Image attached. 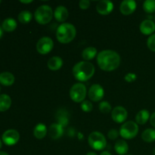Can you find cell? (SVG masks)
Instances as JSON below:
<instances>
[{
    "label": "cell",
    "mask_w": 155,
    "mask_h": 155,
    "mask_svg": "<svg viewBox=\"0 0 155 155\" xmlns=\"http://www.w3.org/2000/svg\"><path fill=\"white\" fill-rule=\"evenodd\" d=\"M0 155H9L8 153L4 152V151H0Z\"/></svg>",
    "instance_id": "cell-39"
},
{
    "label": "cell",
    "mask_w": 155,
    "mask_h": 155,
    "mask_svg": "<svg viewBox=\"0 0 155 155\" xmlns=\"http://www.w3.org/2000/svg\"><path fill=\"white\" fill-rule=\"evenodd\" d=\"M54 15L52 8L49 5H42L36 10L34 14L35 20L36 22L42 25L48 24L51 21Z\"/></svg>",
    "instance_id": "cell-4"
},
{
    "label": "cell",
    "mask_w": 155,
    "mask_h": 155,
    "mask_svg": "<svg viewBox=\"0 0 155 155\" xmlns=\"http://www.w3.org/2000/svg\"><path fill=\"white\" fill-rule=\"evenodd\" d=\"M150 124H151V125L153 127L155 128V112L153 113L151 115V117H150Z\"/></svg>",
    "instance_id": "cell-35"
},
{
    "label": "cell",
    "mask_w": 155,
    "mask_h": 155,
    "mask_svg": "<svg viewBox=\"0 0 155 155\" xmlns=\"http://www.w3.org/2000/svg\"><path fill=\"white\" fill-rule=\"evenodd\" d=\"M95 67L89 61H80L76 64L72 70L73 75L76 80L80 82L89 80L95 74Z\"/></svg>",
    "instance_id": "cell-2"
},
{
    "label": "cell",
    "mask_w": 155,
    "mask_h": 155,
    "mask_svg": "<svg viewBox=\"0 0 155 155\" xmlns=\"http://www.w3.org/2000/svg\"><path fill=\"white\" fill-rule=\"evenodd\" d=\"M100 155H111V154L110 152H108V151H103L102 153H101Z\"/></svg>",
    "instance_id": "cell-37"
},
{
    "label": "cell",
    "mask_w": 155,
    "mask_h": 155,
    "mask_svg": "<svg viewBox=\"0 0 155 155\" xmlns=\"http://www.w3.org/2000/svg\"><path fill=\"white\" fill-rule=\"evenodd\" d=\"M119 135L120 132H118L116 130H114V129L113 130H110L108 132V133H107V136H108V138L110 140H115V139H117L118 138V136H119Z\"/></svg>",
    "instance_id": "cell-32"
},
{
    "label": "cell",
    "mask_w": 155,
    "mask_h": 155,
    "mask_svg": "<svg viewBox=\"0 0 155 155\" xmlns=\"http://www.w3.org/2000/svg\"><path fill=\"white\" fill-rule=\"evenodd\" d=\"M21 3H24V4H29V3H31V2H33V1H32V0H28V1H23V0H21Z\"/></svg>",
    "instance_id": "cell-36"
},
{
    "label": "cell",
    "mask_w": 155,
    "mask_h": 155,
    "mask_svg": "<svg viewBox=\"0 0 155 155\" xmlns=\"http://www.w3.org/2000/svg\"><path fill=\"white\" fill-rule=\"evenodd\" d=\"M114 4L109 0H101L96 5V11L101 15H107L113 11Z\"/></svg>",
    "instance_id": "cell-12"
},
{
    "label": "cell",
    "mask_w": 155,
    "mask_h": 155,
    "mask_svg": "<svg viewBox=\"0 0 155 155\" xmlns=\"http://www.w3.org/2000/svg\"><path fill=\"white\" fill-rule=\"evenodd\" d=\"M139 29L144 35H151L155 31V24L151 20H145L141 23Z\"/></svg>",
    "instance_id": "cell-15"
},
{
    "label": "cell",
    "mask_w": 155,
    "mask_h": 155,
    "mask_svg": "<svg viewBox=\"0 0 155 155\" xmlns=\"http://www.w3.org/2000/svg\"><path fill=\"white\" fill-rule=\"evenodd\" d=\"M18 21L23 24H27L31 21L32 18H33V15L30 11H22L18 15Z\"/></svg>",
    "instance_id": "cell-27"
},
{
    "label": "cell",
    "mask_w": 155,
    "mask_h": 155,
    "mask_svg": "<svg viewBox=\"0 0 155 155\" xmlns=\"http://www.w3.org/2000/svg\"><path fill=\"white\" fill-rule=\"evenodd\" d=\"M142 139L145 142H153L155 141V130L154 129H147L142 133Z\"/></svg>",
    "instance_id": "cell-26"
},
{
    "label": "cell",
    "mask_w": 155,
    "mask_h": 155,
    "mask_svg": "<svg viewBox=\"0 0 155 155\" xmlns=\"http://www.w3.org/2000/svg\"><path fill=\"white\" fill-rule=\"evenodd\" d=\"M86 87L83 83H76L70 90V97L71 99L77 103L83 102L86 96Z\"/></svg>",
    "instance_id": "cell-7"
},
{
    "label": "cell",
    "mask_w": 155,
    "mask_h": 155,
    "mask_svg": "<svg viewBox=\"0 0 155 155\" xmlns=\"http://www.w3.org/2000/svg\"><path fill=\"white\" fill-rule=\"evenodd\" d=\"M0 3H1V0H0Z\"/></svg>",
    "instance_id": "cell-43"
},
{
    "label": "cell",
    "mask_w": 155,
    "mask_h": 155,
    "mask_svg": "<svg viewBox=\"0 0 155 155\" xmlns=\"http://www.w3.org/2000/svg\"><path fill=\"white\" fill-rule=\"evenodd\" d=\"M153 154L155 155V148L153 149Z\"/></svg>",
    "instance_id": "cell-41"
},
{
    "label": "cell",
    "mask_w": 155,
    "mask_h": 155,
    "mask_svg": "<svg viewBox=\"0 0 155 155\" xmlns=\"http://www.w3.org/2000/svg\"><path fill=\"white\" fill-rule=\"evenodd\" d=\"M12 105V99L6 94L0 95V111L4 112L8 110Z\"/></svg>",
    "instance_id": "cell-22"
},
{
    "label": "cell",
    "mask_w": 155,
    "mask_h": 155,
    "mask_svg": "<svg viewBox=\"0 0 155 155\" xmlns=\"http://www.w3.org/2000/svg\"><path fill=\"white\" fill-rule=\"evenodd\" d=\"M77 35L75 27L70 23H63L58 26L56 31L58 41L62 44H67L74 40Z\"/></svg>",
    "instance_id": "cell-3"
},
{
    "label": "cell",
    "mask_w": 155,
    "mask_h": 155,
    "mask_svg": "<svg viewBox=\"0 0 155 155\" xmlns=\"http://www.w3.org/2000/svg\"><path fill=\"white\" fill-rule=\"evenodd\" d=\"M128 117V112L125 107L122 106H117L112 110L111 117L114 122L117 124L125 122Z\"/></svg>",
    "instance_id": "cell-11"
},
{
    "label": "cell",
    "mask_w": 155,
    "mask_h": 155,
    "mask_svg": "<svg viewBox=\"0 0 155 155\" xmlns=\"http://www.w3.org/2000/svg\"><path fill=\"white\" fill-rule=\"evenodd\" d=\"M81 109L84 112H90L93 109V105H92V104L89 101L84 100L81 103Z\"/></svg>",
    "instance_id": "cell-30"
},
{
    "label": "cell",
    "mask_w": 155,
    "mask_h": 155,
    "mask_svg": "<svg viewBox=\"0 0 155 155\" xmlns=\"http://www.w3.org/2000/svg\"><path fill=\"white\" fill-rule=\"evenodd\" d=\"M98 107H99L100 111L103 114H108L112 109L111 105L110 104V103L107 102V101H101V102L99 104Z\"/></svg>",
    "instance_id": "cell-29"
},
{
    "label": "cell",
    "mask_w": 155,
    "mask_h": 155,
    "mask_svg": "<svg viewBox=\"0 0 155 155\" xmlns=\"http://www.w3.org/2000/svg\"><path fill=\"white\" fill-rule=\"evenodd\" d=\"M136 78H137V76H136V74H135L134 73H128V74L125 76V77H124L126 81L128 82V83L134 82L135 80H136Z\"/></svg>",
    "instance_id": "cell-33"
},
{
    "label": "cell",
    "mask_w": 155,
    "mask_h": 155,
    "mask_svg": "<svg viewBox=\"0 0 155 155\" xmlns=\"http://www.w3.org/2000/svg\"><path fill=\"white\" fill-rule=\"evenodd\" d=\"M79 6L81 9L86 10V9L89 8V6H90V2L89 0H81L79 2Z\"/></svg>",
    "instance_id": "cell-34"
},
{
    "label": "cell",
    "mask_w": 155,
    "mask_h": 155,
    "mask_svg": "<svg viewBox=\"0 0 155 155\" xmlns=\"http://www.w3.org/2000/svg\"><path fill=\"white\" fill-rule=\"evenodd\" d=\"M48 135L54 140L60 139L64 134V127L58 124H52L48 130Z\"/></svg>",
    "instance_id": "cell-14"
},
{
    "label": "cell",
    "mask_w": 155,
    "mask_h": 155,
    "mask_svg": "<svg viewBox=\"0 0 155 155\" xmlns=\"http://www.w3.org/2000/svg\"><path fill=\"white\" fill-rule=\"evenodd\" d=\"M104 95V91L102 86L99 84H93L89 88L88 92V96L91 101H100L103 98Z\"/></svg>",
    "instance_id": "cell-10"
},
{
    "label": "cell",
    "mask_w": 155,
    "mask_h": 155,
    "mask_svg": "<svg viewBox=\"0 0 155 155\" xmlns=\"http://www.w3.org/2000/svg\"><path fill=\"white\" fill-rule=\"evenodd\" d=\"M2 36H3V30H2V28L0 27V39H1Z\"/></svg>",
    "instance_id": "cell-38"
},
{
    "label": "cell",
    "mask_w": 155,
    "mask_h": 155,
    "mask_svg": "<svg viewBox=\"0 0 155 155\" xmlns=\"http://www.w3.org/2000/svg\"><path fill=\"white\" fill-rule=\"evenodd\" d=\"M139 126L133 121L125 122L120 127V135L124 139H132L139 133Z\"/></svg>",
    "instance_id": "cell-6"
},
{
    "label": "cell",
    "mask_w": 155,
    "mask_h": 155,
    "mask_svg": "<svg viewBox=\"0 0 155 155\" xmlns=\"http://www.w3.org/2000/svg\"><path fill=\"white\" fill-rule=\"evenodd\" d=\"M150 113L148 110H141L140 111L138 112V114L136 116V121L137 124H140V125H144V124H146L148 121V120H150Z\"/></svg>",
    "instance_id": "cell-21"
},
{
    "label": "cell",
    "mask_w": 155,
    "mask_h": 155,
    "mask_svg": "<svg viewBox=\"0 0 155 155\" xmlns=\"http://www.w3.org/2000/svg\"><path fill=\"white\" fill-rule=\"evenodd\" d=\"M2 148V141H1V139H0V148Z\"/></svg>",
    "instance_id": "cell-42"
},
{
    "label": "cell",
    "mask_w": 155,
    "mask_h": 155,
    "mask_svg": "<svg viewBox=\"0 0 155 155\" xmlns=\"http://www.w3.org/2000/svg\"><path fill=\"white\" fill-rule=\"evenodd\" d=\"M54 47V42L50 37L44 36L39 39L36 44L37 51L41 54H46L52 50Z\"/></svg>",
    "instance_id": "cell-8"
},
{
    "label": "cell",
    "mask_w": 155,
    "mask_h": 155,
    "mask_svg": "<svg viewBox=\"0 0 155 155\" xmlns=\"http://www.w3.org/2000/svg\"><path fill=\"white\" fill-rule=\"evenodd\" d=\"M47 127L45 124H39L35 127L33 130V135L37 139H42L45 137L47 134Z\"/></svg>",
    "instance_id": "cell-20"
},
{
    "label": "cell",
    "mask_w": 155,
    "mask_h": 155,
    "mask_svg": "<svg viewBox=\"0 0 155 155\" xmlns=\"http://www.w3.org/2000/svg\"><path fill=\"white\" fill-rule=\"evenodd\" d=\"M143 9L146 13L151 14L155 12V0H146L143 3Z\"/></svg>",
    "instance_id": "cell-28"
},
{
    "label": "cell",
    "mask_w": 155,
    "mask_h": 155,
    "mask_svg": "<svg viewBox=\"0 0 155 155\" xmlns=\"http://www.w3.org/2000/svg\"><path fill=\"white\" fill-rule=\"evenodd\" d=\"M114 150L117 152V154H118L119 155H125L128 152V144L124 139H119L115 143Z\"/></svg>",
    "instance_id": "cell-19"
},
{
    "label": "cell",
    "mask_w": 155,
    "mask_h": 155,
    "mask_svg": "<svg viewBox=\"0 0 155 155\" xmlns=\"http://www.w3.org/2000/svg\"><path fill=\"white\" fill-rule=\"evenodd\" d=\"M136 9V2L134 0H124L121 2L120 11L124 15L133 14Z\"/></svg>",
    "instance_id": "cell-13"
},
{
    "label": "cell",
    "mask_w": 155,
    "mask_h": 155,
    "mask_svg": "<svg viewBox=\"0 0 155 155\" xmlns=\"http://www.w3.org/2000/svg\"><path fill=\"white\" fill-rule=\"evenodd\" d=\"M2 142L8 146H12L18 142L20 139V134L17 130H6L2 135Z\"/></svg>",
    "instance_id": "cell-9"
},
{
    "label": "cell",
    "mask_w": 155,
    "mask_h": 155,
    "mask_svg": "<svg viewBox=\"0 0 155 155\" xmlns=\"http://www.w3.org/2000/svg\"><path fill=\"white\" fill-rule=\"evenodd\" d=\"M62 65H63V61H62L61 58L58 57V56L51 57L48 61V63H47V66H48V69L54 71H58L59 69H61Z\"/></svg>",
    "instance_id": "cell-17"
},
{
    "label": "cell",
    "mask_w": 155,
    "mask_h": 155,
    "mask_svg": "<svg viewBox=\"0 0 155 155\" xmlns=\"http://www.w3.org/2000/svg\"><path fill=\"white\" fill-rule=\"evenodd\" d=\"M89 146L96 151H101L107 146V140L102 133L100 132H92L88 137Z\"/></svg>",
    "instance_id": "cell-5"
},
{
    "label": "cell",
    "mask_w": 155,
    "mask_h": 155,
    "mask_svg": "<svg viewBox=\"0 0 155 155\" xmlns=\"http://www.w3.org/2000/svg\"><path fill=\"white\" fill-rule=\"evenodd\" d=\"M0 90H1V88H0Z\"/></svg>",
    "instance_id": "cell-44"
},
{
    "label": "cell",
    "mask_w": 155,
    "mask_h": 155,
    "mask_svg": "<svg viewBox=\"0 0 155 155\" xmlns=\"http://www.w3.org/2000/svg\"><path fill=\"white\" fill-rule=\"evenodd\" d=\"M68 11L66 8V7L63 5L58 6L54 12V16L56 21L58 22H64L68 18Z\"/></svg>",
    "instance_id": "cell-16"
},
{
    "label": "cell",
    "mask_w": 155,
    "mask_h": 155,
    "mask_svg": "<svg viewBox=\"0 0 155 155\" xmlns=\"http://www.w3.org/2000/svg\"><path fill=\"white\" fill-rule=\"evenodd\" d=\"M17 28V21L12 18H8L2 23L3 30L6 32H12Z\"/></svg>",
    "instance_id": "cell-23"
},
{
    "label": "cell",
    "mask_w": 155,
    "mask_h": 155,
    "mask_svg": "<svg viewBox=\"0 0 155 155\" xmlns=\"http://www.w3.org/2000/svg\"><path fill=\"white\" fill-rule=\"evenodd\" d=\"M56 119L58 120V124L61 125L63 127L68 125L69 119H68V114L67 110H59L56 114Z\"/></svg>",
    "instance_id": "cell-24"
},
{
    "label": "cell",
    "mask_w": 155,
    "mask_h": 155,
    "mask_svg": "<svg viewBox=\"0 0 155 155\" xmlns=\"http://www.w3.org/2000/svg\"><path fill=\"white\" fill-rule=\"evenodd\" d=\"M86 155H97V154H95V152H89V153H87V154Z\"/></svg>",
    "instance_id": "cell-40"
},
{
    "label": "cell",
    "mask_w": 155,
    "mask_h": 155,
    "mask_svg": "<svg viewBox=\"0 0 155 155\" xmlns=\"http://www.w3.org/2000/svg\"><path fill=\"white\" fill-rule=\"evenodd\" d=\"M97 63L102 71H114L120 66V56L113 50H104L97 55Z\"/></svg>",
    "instance_id": "cell-1"
},
{
    "label": "cell",
    "mask_w": 155,
    "mask_h": 155,
    "mask_svg": "<svg viewBox=\"0 0 155 155\" xmlns=\"http://www.w3.org/2000/svg\"><path fill=\"white\" fill-rule=\"evenodd\" d=\"M147 45L151 51L155 52V33L151 35L147 40Z\"/></svg>",
    "instance_id": "cell-31"
},
{
    "label": "cell",
    "mask_w": 155,
    "mask_h": 155,
    "mask_svg": "<svg viewBox=\"0 0 155 155\" xmlns=\"http://www.w3.org/2000/svg\"><path fill=\"white\" fill-rule=\"evenodd\" d=\"M15 78L10 72H2L0 74V83L5 86H10L15 83Z\"/></svg>",
    "instance_id": "cell-18"
},
{
    "label": "cell",
    "mask_w": 155,
    "mask_h": 155,
    "mask_svg": "<svg viewBox=\"0 0 155 155\" xmlns=\"http://www.w3.org/2000/svg\"><path fill=\"white\" fill-rule=\"evenodd\" d=\"M97 54V49L95 47H87L82 52V57L85 61H90L93 59Z\"/></svg>",
    "instance_id": "cell-25"
}]
</instances>
